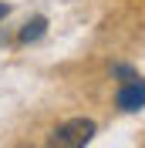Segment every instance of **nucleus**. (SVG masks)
I'll list each match as a JSON object with an SVG mask.
<instances>
[{
	"label": "nucleus",
	"instance_id": "1",
	"mask_svg": "<svg viewBox=\"0 0 145 148\" xmlns=\"http://www.w3.org/2000/svg\"><path fill=\"white\" fill-rule=\"evenodd\" d=\"M95 131H98V125L91 118H68L64 125L54 128V135L47 138V145L51 148H84L95 138Z\"/></svg>",
	"mask_w": 145,
	"mask_h": 148
},
{
	"label": "nucleus",
	"instance_id": "2",
	"mask_svg": "<svg viewBox=\"0 0 145 148\" xmlns=\"http://www.w3.org/2000/svg\"><path fill=\"white\" fill-rule=\"evenodd\" d=\"M115 104H118L122 111H138V108H145V81H142V77L122 81V88H118V94H115Z\"/></svg>",
	"mask_w": 145,
	"mask_h": 148
},
{
	"label": "nucleus",
	"instance_id": "3",
	"mask_svg": "<svg viewBox=\"0 0 145 148\" xmlns=\"http://www.w3.org/2000/svg\"><path fill=\"white\" fill-rule=\"evenodd\" d=\"M44 30H47V17H30L27 24L20 27L17 40H20V44H30V40H41V37H44Z\"/></svg>",
	"mask_w": 145,
	"mask_h": 148
},
{
	"label": "nucleus",
	"instance_id": "4",
	"mask_svg": "<svg viewBox=\"0 0 145 148\" xmlns=\"http://www.w3.org/2000/svg\"><path fill=\"white\" fill-rule=\"evenodd\" d=\"M111 77H118V81H132V77H138V71L128 67V64H111Z\"/></svg>",
	"mask_w": 145,
	"mask_h": 148
},
{
	"label": "nucleus",
	"instance_id": "5",
	"mask_svg": "<svg viewBox=\"0 0 145 148\" xmlns=\"http://www.w3.org/2000/svg\"><path fill=\"white\" fill-rule=\"evenodd\" d=\"M7 14H10V3H3V0H0V20L7 17Z\"/></svg>",
	"mask_w": 145,
	"mask_h": 148
}]
</instances>
